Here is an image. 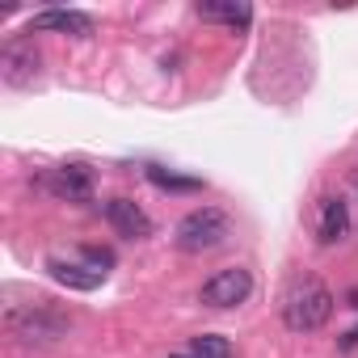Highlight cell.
Returning <instances> with one entry per match:
<instances>
[{
	"label": "cell",
	"mask_w": 358,
	"mask_h": 358,
	"mask_svg": "<svg viewBox=\"0 0 358 358\" xmlns=\"http://www.w3.org/2000/svg\"><path fill=\"white\" fill-rule=\"evenodd\" d=\"M333 303H337V299H333V291H329L324 282L303 278V282H295V287L282 295V324H287L291 333H316V329L329 324Z\"/></svg>",
	"instance_id": "6da1fadb"
},
{
	"label": "cell",
	"mask_w": 358,
	"mask_h": 358,
	"mask_svg": "<svg viewBox=\"0 0 358 358\" xmlns=\"http://www.w3.org/2000/svg\"><path fill=\"white\" fill-rule=\"evenodd\" d=\"M38 64L43 59H38L30 38H9L5 51H0V80H5L9 89H26V85H34Z\"/></svg>",
	"instance_id": "5b68a950"
},
{
	"label": "cell",
	"mask_w": 358,
	"mask_h": 358,
	"mask_svg": "<svg viewBox=\"0 0 358 358\" xmlns=\"http://www.w3.org/2000/svg\"><path fill=\"white\" fill-rule=\"evenodd\" d=\"M101 211H106V220H110V228H114L118 236H127V241L152 236V220H148V211H143L139 203H131V199H110Z\"/></svg>",
	"instance_id": "ba28073f"
},
{
	"label": "cell",
	"mask_w": 358,
	"mask_h": 358,
	"mask_svg": "<svg viewBox=\"0 0 358 358\" xmlns=\"http://www.w3.org/2000/svg\"><path fill=\"white\" fill-rule=\"evenodd\" d=\"M228 215L220 207H194L190 215H182V224L173 228V241L182 253H211L228 241Z\"/></svg>",
	"instance_id": "7a4b0ae2"
},
{
	"label": "cell",
	"mask_w": 358,
	"mask_h": 358,
	"mask_svg": "<svg viewBox=\"0 0 358 358\" xmlns=\"http://www.w3.org/2000/svg\"><path fill=\"white\" fill-rule=\"evenodd\" d=\"M68 329V320L64 316H55L47 303H30V308H13L9 312V333L13 337H22V341H55L59 333Z\"/></svg>",
	"instance_id": "277c9868"
},
{
	"label": "cell",
	"mask_w": 358,
	"mask_h": 358,
	"mask_svg": "<svg viewBox=\"0 0 358 358\" xmlns=\"http://www.w3.org/2000/svg\"><path fill=\"white\" fill-rule=\"evenodd\" d=\"M350 308H358V291H350Z\"/></svg>",
	"instance_id": "2e32d148"
},
{
	"label": "cell",
	"mask_w": 358,
	"mask_h": 358,
	"mask_svg": "<svg viewBox=\"0 0 358 358\" xmlns=\"http://www.w3.org/2000/svg\"><path fill=\"white\" fill-rule=\"evenodd\" d=\"M68 34V38H89L93 34V17L80 9H47L30 17V34Z\"/></svg>",
	"instance_id": "8992f818"
},
{
	"label": "cell",
	"mask_w": 358,
	"mask_h": 358,
	"mask_svg": "<svg viewBox=\"0 0 358 358\" xmlns=\"http://www.w3.org/2000/svg\"><path fill=\"white\" fill-rule=\"evenodd\" d=\"M190 358H232V341L220 333H203V337H194Z\"/></svg>",
	"instance_id": "4fadbf2b"
},
{
	"label": "cell",
	"mask_w": 358,
	"mask_h": 358,
	"mask_svg": "<svg viewBox=\"0 0 358 358\" xmlns=\"http://www.w3.org/2000/svg\"><path fill=\"white\" fill-rule=\"evenodd\" d=\"M148 182L160 186V190H173V194H194V190H203L199 177H177V173H169L160 164H148Z\"/></svg>",
	"instance_id": "7c38bea8"
},
{
	"label": "cell",
	"mask_w": 358,
	"mask_h": 358,
	"mask_svg": "<svg viewBox=\"0 0 358 358\" xmlns=\"http://www.w3.org/2000/svg\"><path fill=\"white\" fill-rule=\"evenodd\" d=\"M173 358H182V354H173Z\"/></svg>",
	"instance_id": "e0dca14e"
},
{
	"label": "cell",
	"mask_w": 358,
	"mask_h": 358,
	"mask_svg": "<svg viewBox=\"0 0 358 358\" xmlns=\"http://www.w3.org/2000/svg\"><path fill=\"white\" fill-rule=\"evenodd\" d=\"M47 270H51L55 282H64V287H72V291H97L101 278H106L101 270H89V266H76V262H59V257H51Z\"/></svg>",
	"instance_id": "30bf717a"
},
{
	"label": "cell",
	"mask_w": 358,
	"mask_h": 358,
	"mask_svg": "<svg viewBox=\"0 0 358 358\" xmlns=\"http://www.w3.org/2000/svg\"><path fill=\"white\" fill-rule=\"evenodd\" d=\"M345 232H350V207H345V199H320L316 241H320V245H337Z\"/></svg>",
	"instance_id": "9c48e42d"
},
{
	"label": "cell",
	"mask_w": 358,
	"mask_h": 358,
	"mask_svg": "<svg viewBox=\"0 0 358 358\" xmlns=\"http://www.w3.org/2000/svg\"><path fill=\"white\" fill-rule=\"evenodd\" d=\"M43 186L55 194V199H68V203H85L93 194V177L85 164H59L43 177Z\"/></svg>",
	"instance_id": "52a82bcc"
},
{
	"label": "cell",
	"mask_w": 358,
	"mask_h": 358,
	"mask_svg": "<svg viewBox=\"0 0 358 358\" xmlns=\"http://www.w3.org/2000/svg\"><path fill=\"white\" fill-rule=\"evenodd\" d=\"M199 17L203 22H224V26H232V30H249V22H253V5H199Z\"/></svg>",
	"instance_id": "8fae6325"
},
{
	"label": "cell",
	"mask_w": 358,
	"mask_h": 358,
	"mask_svg": "<svg viewBox=\"0 0 358 358\" xmlns=\"http://www.w3.org/2000/svg\"><path fill=\"white\" fill-rule=\"evenodd\" d=\"M253 295V274L245 270V266H228V270H215L207 282H203V291H199V299L207 303V308H236V303H245Z\"/></svg>",
	"instance_id": "3957f363"
},
{
	"label": "cell",
	"mask_w": 358,
	"mask_h": 358,
	"mask_svg": "<svg viewBox=\"0 0 358 358\" xmlns=\"http://www.w3.org/2000/svg\"><path fill=\"white\" fill-rule=\"evenodd\" d=\"M354 345H358V329H350V333L341 337V350H354Z\"/></svg>",
	"instance_id": "9a60e30c"
},
{
	"label": "cell",
	"mask_w": 358,
	"mask_h": 358,
	"mask_svg": "<svg viewBox=\"0 0 358 358\" xmlns=\"http://www.w3.org/2000/svg\"><path fill=\"white\" fill-rule=\"evenodd\" d=\"M85 257H89V262H93V266H97L101 274H106V270L114 266V253H110V249H85Z\"/></svg>",
	"instance_id": "5bb4252c"
}]
</instances>
